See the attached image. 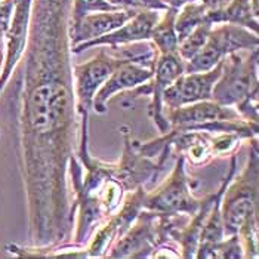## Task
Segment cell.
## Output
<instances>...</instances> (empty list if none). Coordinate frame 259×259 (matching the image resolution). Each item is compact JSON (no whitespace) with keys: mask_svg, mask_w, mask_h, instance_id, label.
Returning <instances> with one entry per match:
<instances>
[{"mask_svg":"<svg viewBox=\"0 0 259 259\" xmlns=\"http://www.w3.org/2000/svg\"><path fill=\"white\" fill-rule=\"evenodd\" d=\"M135 14H137L135 8H126V9H119V11H105L102 14L83 17L77 24L70 25L71 27L70 28L71 48L114 31L116 28L121 27L126 21L131 20Z\"/></svg>","mask_w":259,"mask_h":259,"instance_id":"4fadbf2b","label":"cell"},{"mask_svg":"<svg viewBox=\"0 0 259 259\" xmlns=\"http://www.w3.org/2000/svg\"><path fill=\"white\" fill-rule=\"evenodd\" d=\"M222 74V60L209 71L203 73H184L174 83H170L161 95L163 113L175 110L199 101L212 100V89Z\"/></svg>","mask_w":259,"mask_h":259,"instance_id":"ba28073f","label":"cell"},{"mask_svg":"<svg viewBox=\"0 0 259 259\" xmlns=\"http://www.w3.org/2000/svg\"><path fill=\"white\" fill-rule=\"evenodd\" d=\"M145 193L147 191L144 190V185H140L138 188L134 190V193L126 199L124 206L121 207L119 213L114 215L104 227H101L97 236L91 240L88 250H84L86 256H92V258L104 256L110 244H113L131 228V225L135 222L142 210V201Z\"/></svg>","mask_w":259,"mask_h":259,"instance_id":"9c48e42d","label":"cell"},{"mask_svg":"<svg viewBox=\"0 0 259 259\" xmlns=\"http://www.w3.org/2000/svg\"><path fill=\"white\" fill-rule=\"evenodd\" d=\"M107 2L120 8H144L141 0H107Z\"/></svg>","mask_w":259,"mask_h":259,"instance_id":"e0dca14e","label":"cell"},{"mask_svg":"<svg viewBox=\"0 0 259 259\" xmlns=\"http://www.w3.org/2000/svg\"><path fill=\"white\" fill-rule=\"evenodd\" d=\"M201 200H197L190 191L188 178L185 175V156L180 154L170 177L164 181L154 193H145L142 209L156 215H188L197 213Z\"/></svg>","mask_w":259,"mask_h":259,"instance_id":"5b68a950","label":"cell"},{"mask_svg":"<svg viewBox=\"0 0 259 259\" xmlns=\"http://www.w3.org/2000/svg\"><path fill=\"white\" fill-rule=\"evenodd\" d=\"M142 6L147 8V9H163V11H167V5L161 3V0H141Z\"/></svg>","mask_w":259,"mask_h":259,"instance_id":"ac0fdd59","label":"cell"},{"mask_svg":"<svg viewBox=\"0 0 259 259\" xmlns=\"http://www.w3.org/2000/svg\"><path fill=\"white\" fill-rule=\"evenodd\" d=\"M107 49H101L100 54L83 64L73 67L74 77V94H76V110L81 120V140L79 147V157L89 156V113L94 104V97L102 83L110 77V74L123 64Z\"/></svg>","mask_w":259,"mask_h":259,"instance_id":"277c9868","label":"cell"},{"mask_svg":"<svg viewBox=\"0 0 259 259\" xmlns=\"http://www.w3.org/2000/svg\"><path fill=\"white\" fill-rule=\"evenodd\" d=\"M210 30H212V24L201 22L185 39L180 41V45H178V54H180L181 58L185 61V62L191 60L199 52L200 49L204 46L206 40L209 37Z\"/></svg>","mask_w":259,"mask_h":259,"instance_id":"9a60e30c","label":"cell"},{"mask_svg":"<svg viewBox=\"0 0 259 259\" xmlns=\"http://www.w3.org/2000/svg\"><path fill=\"white\" fill-rule=\"evenodd\" d=\"M167 2V5H170V8L172 9H180L181 6H184V5H187V3H193V2H196V0H166Z\"/></svg>","mask_w":259,"mask_h":259,"instance_id":"d6986e66","label":"cell"},{"mask_svg":"<svg viewBox=\"0 0 259 259\" xmlns=\"http://www.w3.org/2000/svg\"><path fill=\"white\" fill-rule=\"evenodd\" d=\"M258 49V34H252L240 25L228 24L210 30L209 37L199 52L184 64V73L209 71L225 55L237 51Z\"/></svg>","mask_w":259,"mask_h":259,"instance_id":"8992f818","label":"cell"},{"mask_svg":"<svg viewBox=\"0 0 259 259\" xmlns=\"http://www.w3.org/2000/svg\"><path fill=\"white\" fill-rule=\"evenodd\" d=\"M119 9H126V8L114 6L107 0H74L71 25L77 24L83 17L89 15V12H105V11H119Z\"/></svg>","mask_w":259,"mask_h":259,"instance_id":"2e32d148","label":"cell"},{"mask_svg":"<svg viewBox=\"0 0 259 259\" xmlns=\"http://www.w3.org/2000/svg\"><path fill=\"white\" fill-rule=\"evenodd\" d=\"M184 64L185 61L180 57L178 52L175 54H160L154 64V74L150 80L151 97L153 101L150 104V116L154 120L156 126L159 127L160 134H167L170 126L163 113V91L174 83L175 80L184 74Z\"/></svg>","mask_w":259,"mask_h":259,"instance_id":"8fae6325","label":"cell"},{"mask_svg":"<svg viewBox=\"0 0 259 259\" xmlns=\"http://www.w3.org/2000/svg\"><path fill=\"white\" fill-rule=\"evenodd\" d=\"M225 190L221 215L224 236H239L244 258H258V141H252L249 161Z\"/></svg>","mask_w":259,"mask_h":259,"instance_id":"7a4b0ae2","label":"cell"},{"mask_svg":"<svg viewBox=\"0 0 259 259\" xmlns=\"http://www.w3.org/2000/svg\"><path fill=\"white\" fill-rule=\"evenodd\" d=\"M70 3L34 0L25 49L14 70L17 153L30 240V247L6 246L17 256H41L58 247L74 218L67 187L77 135Z\"/></svg>","mask_w":259,"mask_h":259,"instance_id":"6da1fadb","label":"cell"},{"mask_svg":"<svg viewBox=\"0 0 259 259\" xmlns=\"http://www.w3.org/2000/svg\"><path fill=\"white\" fill-rule=\"evenodd\" d=\"M212 101L220 105H237L244 120L258 124V49L247 55L231 52L222 58V74L212 89Z\"/></svg>","mask_w":259,"mask_h":259,"instance_id":"3957f363","label":"cell"},{"mask_svg":"<svg viewBox=\"0 0 259 259\" xmlns=\"http://www.w3.org/2000/svg\"><path fill=\"white\" fill-rule=\"evenodd\" d=\"M137 224L114 241L110 249V258H150L154 249L167 240L161 233L160 217L154 212L142 209Z\"/></svg>","mask_w":259,"mask_h":259,"instance_id":"52a82bcc","label":"cell"},{"mask_svg":"<svg viewBox=\"0 0 259 259\" xmlns=\"http://www.w3.org/2000/svg\"><path fill=\"white\" fill-rule=\"evenodd\" d=\"M153 74H154L153 68H147L141 64H135V62L120 64L97 91L92 108H95L97 113L104 114L107 111V102L114 94L127 89H135L142 83L150 81L153 79Z\"/></svg>","mask_w":259,"mask_h":259,"instance_id":"7c38bea8","label":"cell"},{"mask_svg":"<svg viewBox=\"0 0 259 259\" xmlns=\"http://www.w3.org/2000/svg\"><path fill=\"white\" fill-rule=\"evenodd\" d=\"M175 18L177 9H167L164 18L156 24L151 33L154 46L160 54H175L178 52V37L175 33Z\"/></svg>","mask_w":259,"mask_h":259,"instance_id":"5bb4252c","label":"cell"},{"mask_svg":"<svg viewBox=\"0 0 259 259\" xmlns=\"http://www.w3.org/2000/svg\"><path fill=\"white\" fill-rule=\"evenodd\" d=\"M160 17L156 9H147L137 12L129 21H126L121 27L116 28L111 33H107L97 39L80 43L77 46L71 48L73 54H80L84 49L94 48V46H119L132 41L151 39V33L154 25L159 22Z\"/></svg>","mask_w":259,"mask_h":259,"instance_id":"30bf717a","label":"cell"}]
</instances>
